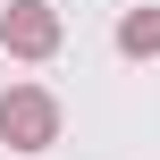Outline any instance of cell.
<instances>
[{
    "instance_id": "6da1fadb",
    "label": "cell",
    "mask_w": 160,
    "mask_h": 160,
    "mask_svg": "<svg viewBox=\"0 0 160 160\" xmlns=\"http://www.w3.org/2000/svg\"><path fill=\"white\" fill-rule=\"evenodd\" d=\"M0 127H17V135H25V152H34V143L51 135V110H42V101H8V110H0Z\"/></svg>"
}]
</instances>
